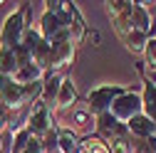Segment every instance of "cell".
Listing matches in <instances>:
<instances>
[{
  "mask_svg": "<svg viewBox=\"0 0 156 153\" xmlns=\"http://www.w3.org/2000/svg\"><path fill=\"white\" fill-rule=\"evenodd\" d=\"M126 91L124 84H99L94 87L89 94H87V109L92 111V116H102V114H109L112 104L122 97V94Z\"/></svg>",
  "mask_w": 156,
  "mask_h": 153,
  "instance_id": "cell-3",
  "label": "cell"
},
{
  "mask_svg": "<svg viewBox=\"0 0 156 153\" xmlns=\"http://www.w3.org/2000/svg\"><path fill=\"white\" fill-rule=\"evenodd\" d=\"M149 3H134V12H131V25L136 30H141L146 35H151V27H154V17H151V10L146 8Z\"/></svg>",
  "mask_w": 156,
  "mask_h": 153,
  "instance_id": "cell-14",
  "label": "cell"
},
{
  "mask_svg": "<svg viewBox=\"0 0 156 153\" xmlns=\"http://www.w3.org/2000/svg\"><path fill=\"white\" fill-rule=\"evenodd\" d=\"M27 128H30V133L37 141H45L60 126H57V121H55V111L45 101H37V104H32L27 109Z\"/></svg>",
  "mask_w": 156,
  "mask_h": 153,
  "instance_id": "cell-2",
  "label": "cell"
},
{
  "mask_svg": "<svg viewBox=\"0 0 156 153\" xmlns=\"http://www.w3.org/2000/svg\"><path fill=\"white\" fill-rule=\"evenodd\" d=\"M77 57V45L72 40H62V42H52L50 45V57H47V72H60L65 67H69Z\"/></svg>",
  "mask_w": 156,
  "mask_h": 153,
  "instance_id": "cell-5",
  "label": "cell"
},
{
  "mask_svg": "<svg viewBox=\"0 0 156 153\" xmlns=\"http://www.w3.org/2000/svg\"><path fill=\"white\" fill-rule=\"evenodd\" d=\"M144 62L151 69H156V35L149 37V45H146V52H144Z\"/></svg>",
  "mask_w": 156,
  "mask_h": 153,
  "instance_id": "cell-20",
  "label": "cell"
},
{
  "mask_svg": "<svg viewBox=\"0 0 156 153\" xmlns=\"http://www.w3.org/2000/svg\"><path fill=\"white\" fill-rule=\"evenodd\" d=\"M131 146H134V138H116L107 143L109 153H131Z\"/></svg>",
  "mask_w": 156,
  "mask_h": 153,
  "instance_id": "cell-19",
  "label": "cell"
},
{
  "mask_svg": "<svg viewBox=\"0 0 156 153\" xmlns=\"http://www.w3.org/2000/svg\"><path fill=\"white\" fill-rule=\"evenodd\" d=\"M139 74L144 76V82L156 87V69H146V62H139Z\"/></svg>",
  "mask_w": 156,
  "mask_h": 153,
  "instance_id": "cell-21",
  "label": "cell"
},
{
  "mask_svg": "<svg viewBox=\"0 0 156 153\" xmlns=\"http://www.w3.org/2000/svg\"><path fill=\"white\" fill-rule=\"evenodd\" d=\"M141 99H144V114L156 124V87L144 84V89H141Z\"/></svg>",
  "mask_w": 156,
  "mask_h": 153,
  "instance_id": "cell-17",
  "label": "cell"
},
{
  "mask_svg": "<svg viewBox=\"0 0 156 153\" xmlns=\"http://www.w3.org/2000/svg\"><path fill=\"white\" fill-rule=\"evenodd\" d=\"M131 153H154V148H151V143H149V141H134Z\"/></svg>",
  "mask_w": 156,
  "mask_h": 153,
  "instance_id": "cell-22",
  "label": "cell"
},
{
  "mask_svg": "<svg viewBox=\"0 0 156 153\" xmlns=\"http://www.w3.org/2000/svg\"><path fill=\"white\" fill-rule=\"evenodd\" d=\"M80 146H82V136L77 131H72L69 126L57 128V153H80Z\"/></svg>",
  "mask_w": 156,
  "mask_h": 153,
  "instance_id": "cell-9",
  "label": "cell"
},
{
  "mask_svg": "<svg viewBox=\"0 0 156 153\" xmlns=\"http://www.w3.org/2000/svg\"><path fill=\"white\" fill-rule=\"evenodd\" d=\"M72 131L77 133H87V136H92V128H97V119L92 116V111L87 106H74L72 109Z\"/></svg>",
  "mask_w": 156,
  "mask_h": 153,
  "instance_id": "cell-10",
  "label": "cell"
},
{
  "mask_svg": "<svg viewBox=\"0 0 156 153\" xmlns=\"http://www.w3.org/2000/svg\"><path fill=\"white\" fill-rule=\"evenodd\" d=\"M97 136H99L104 143L109 141H116V138H131V133L126 128V124L116 121L112 114H102V116H97Z\"/></svg>",
  "mask_w": 156,
  "mask_h": 153,
  "instance_id": "cell-6",
  "label": "cell"
},
{
  "mask_svg": "<svg viewBox=\"0 0 156 153\" xmlns=\"http://www.w3.org/2000/svg\"><path fill=\"white\" fill-rule=\"evenodd\" d=\"M62 82H65V74H60V72H47V76L42 79V99L40 101H45L50 109L57 101V94H60Z\"/></svg>",
  "mask_w": 156,
  "mask_h": 153,
  "instance_id": "cell-11",
  "label": "cell"
},
{
  "mask_svg": "<svg viewBox=\"0 0 156 153\" xmlns=\"http://www.w3.org/2000/svg\"><path fill=\"white\" fill-rule=\"evenodd\" d=\"M104 10H107L112 22H116V20H131L134 3H129V0H109V3H104Z\"/></svg>",
  "mask_w": 156,
  "mask_h": 153,
  "instance_id": "cell-15",
  "label": "cell"
},
{
  "mask_svg": "<svg viewBox=\"0 0 156 153\" xmlns=\"http://www.w3.org/2000/svg\"><path fill=\"white\" fill-rule=\"evenodd\" d=\"M77 101H80V91H77L72 76H65V82L60 87V94H57V101L52 106L55 114H62V111H72L77 106Z\"/></svg>",
  "mask_w": 156,
  "mask_h": 153,
  "instance_id": "cell-7",
  "label": "cell"
},
{
  "mask_svg": "<svg viewBox=\"0 0 156 153\" xmlns=\"http://www.w3.org/2000/svg\"><path fill=\"white\" fill-rule=\"evenodd\" d=\"M30 5L27 3H20V8L12 10L5 20H3V27H0V47H12L17 49L23 42V35L25 30L30 27Z\"/></svg>",
  "mask_w": 156,
  "mask_h": 153,
  "instance_id": "cell-1",
  "label": "cell"
},
{
  "mask_svg": "<svg viewBox=\"0 0 156 153\" xmlns=\"http://www.w3.org/2000/svg\"><path fill=\"white\" fill-rule=\"evenodd\" d=\"M20 69V57L12 47H0V76H12Z\"/></svg>",
  "mask_w": 156,
  "mask_h": 153,
  "instance_id": "cell-16",
  "label": "cell"
},
{
  "mask_svg": "<svg viewBox=\"0 0 156 153\" xmlns=\"http://www.w3.org/2000/svg\"><path fill=\"white\" fill-rule=\"evenodd\" d=\"M154 27H156V15H154Z\"/></svg>",
  "mask_w": 156,
  "mask_h": 153,
  "instance_id": "cell-23",
  "label": "cell"
},
{
  "mask_svg": "<svg viewBox=\"0 0 156 153\" xmlns=\"http://www.w3.org/2000/svg\"><path fill=\"white\" fill-rule=\"evenodd\" d=\"M80 153H109V148L99 136H84L82 146H80Z\"/></svg>",
  "mask_w": 156,
  "mask_h": 153,
  "instance_id": "cell-18",
  "label": "cell"
},
{
  "mask_svg": "<svg viewBox=\"0 0 156 153\" xmlns=\"http://www.w3.org/2000/svg\"><path fill=\"white\" fill-rule=\"evenodd\" d=\"M109 114H112L116 121H122V124H129L134 116L144 114V99H141V91H136V89H126L122 97L112 104Z\"/></svg>",
  "mask_w": 156,
  "mask_h": 153,
  "instance_id": "cell-4",
  "label": "cell"
},
{
  "mask_svg": "<svg viewBox=\"0 0 156 153\" xmlns=\"http://www.w3.org/2000/svg\"><path fill=\"white\" fill-rule=\"evenodd\" d=\"M45 76H47V72H45L42 67H37V64L27 62V64H20V69L12 74V79H15L17 84L27 87V84H37V82H42Z\"/></svg>",
  "mask_w": 156,
  "mask_h": 153,
  "instance_id": "cell-12",
  "label": "cell"
},
{
  "mask_svg": "<svg viewBox=\"0 0 156 153\" xmlns=\"http://www.w3.org/2000/svg\"><path fill=\"white\" fill-rule=\"evenodd\" d=\"M149 37H151V35H146V32H141V30L131 27L126 35H122V37H119V40L124 42V47H126L131 54H141V57H144L146 45H149Z\"/></svg>",
  "mask_w": 156,
  "mask_h": 153,
  "instance_id": "cell-13",
  "label": "cell"
},
{
  "mask_svg": "<svg viewBox=\"0 0 156 153\" xmlns=\"http://www.w3.org/2000/svg\"><path fill=\"white\" fill-rule=\"evenodd\" d=\"M129 133H131V138L134 141H149L156 136V124L146 116V114H139V116H134L129 124H126Z\"/></svg>",
  "mask_w": 156,
  "mask_h": 153,
  "instance_id": "cell-8",
  "label": "cell"
}]
</instances>
